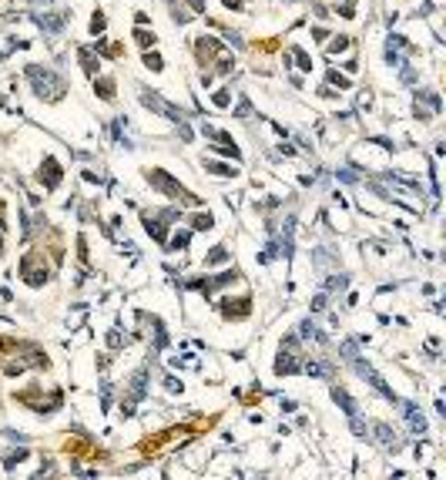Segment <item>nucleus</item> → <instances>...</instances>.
<instances>
[{"mask_svg": "<svg viewBox=\"0 0 446 480\" xmlns=\"http://www.w3.org/2000/svg\"><path fill=\"white\" fill-rule=\"evenodd\" d=\"M27 77H34V91H37V98H44V101H57V98L64 94V81L54 74V71H47V67H27Z\"/></svg>", "mask_w": 446, "mask_h": 480, "instance_id": "f257e3e1", "label": "nucleus"}, {"mask_svg": "<svg viewBox=\"0 0 446 480\" xmlns=\"http://www.w3.org/2000/svg\"><path fill=\"white\" fill-rule=\"evenodd\" d=\"M148 181H151V185H161V191H165V195L181 198V202H188V205H195V195H188V191L181 188V181H175L168 171H158V168L148 171Z\"/></svg>", "mask_w": 446, "mask_h": 480, "instance_id": "f03ea898", "label": "nucleus"}, {"mask_svg": "<svg viewBox=\"0 0 446 480\" xmlns=\"http://www.w3.org/2000/svg\"><path fill=\"white\" fill-rule=\"evenodd\" d=\"M20 275H24V282H30V285H44V279H47V262H44V255L30 252L27 259L20 262Z\"/></svg>", "mask_w": 446, "mask_h": 480, "instance_id": "7ed1b4c3", "label": "nucleus"}, {"mask_svg": "<svg viewBox=\"0 0 446 480\" xmlns=\"http://www.w3.org/2000/svg\"><path fill=\"white\" fill-rule=\"evenodd\" d=\"M195 51H198V61H215V57L222 54V44H218V40H212V37H198Z\"/></svg>", "mask_w": 446, "mask_h": 480, "instance_id": "20e7f679", "label": "nucleus"}, {"mask_svg": "<svg viewBox=\"0 0 446 480\" xmlns=\"http://www.w3.org/2000/svg\"><path fill=\"white\" fill-rule=\"evenodd\" d=\"M403 413H406L409 426H413V433H426V420H423V413H419L413 403H403Z\"/></svg>", "mask_w": 446, "mask_h": 480, "instance_id": "39448f33", "label": "nucleus"}, {"mask_svg": "<svg viewBox=\"0 0 446 480\" xmlns=\"http://www.w3.org/2000/svg\"><path fill=\"white\" fill-rule=\"evenodd\" d=\"M376 440H379L382 447H386V450H400V437H396V433H392L386 423H379V426H376Z\"/></svg>", "mask_w": 446, "mask_h": 480, "instance_id": "423d86ee", "label": "nucleus"}, {"mask_svg": "<svg viewBox=\"0 0 446 480\" xmlns=\"http://www.w3.org/2000/svg\"><path fill=\"white\" fill-rule=\"evenodd\" d=\"M332 400H335L339 406H342V410H345L349 416H359V406H356V400H353L349 393H345V390H339V386H335V390H332Z\"/></svg>", "mask_w": 446, "mask_h": 480, "instance_id": "0eeeda50", "label": "nucleus"}, {"mask_svg": "<svg viewBox=\"0 0 446 480\" xmlns=\"http://www.w3.org/2000/svg\"><path fill=\"white\" fill-rule=\"evenodd\" d=\"M40 181H44L47 188H54L57 181H61V168L54 165V158H47V161H44V168H40Z\"/></svg>", "mask_w": 446, "mask_h": 480, "instance_id": "6e6552de", "label": "nucleus"}, {"mask_svg": "<svg viewBox=\"0 0 446 480\" xmlns=\"http://www.w3.org/2000/svg\"><path fill=\"white\" fill-rule=\"evenodd\" d=\"M292 369H295V359H292V353H282L279 359H275V373H292Z\"/></svg>", "mask_w": 446, "mask_h": 480, "instance_id": "1a4fd4ad", "label": "nucleus"}, {"mask_svg": "<svg viewBox=\"0 0 446 480\" xmlns=\"http://www.w3.org/2000/svg\"><path fill=\"white\" fill-rule=\"evenodd\" d=\"M225 259H228V249H225V245H218V249H212V252H208L205 265H218V262H225Z\"/></svg>", "mask_w": 446, "mask_h": 480, "instance_id": "9d476101", "label": "nucleus"}, {"mask_svg": "<svg viewBox=\"0 0 446 480\" xmlns=\"http://www.w3.org/2000/svg\"><path fill=\"white\" fill-rule=\"evenodd\" d=\"M168 245H171V249H185V245H188V232H175Z\"/></svg>", "mask_w": 446, "mask_h": 480, "instance_id": "9b49d317", "label": "nucleus"}, {"mask_svg": "<svg viewBox=\"0 0 446 480\" xmlns=\"http://www.w3.org/2000/svg\"><path fill=\"white\" fill-rule=\"evenodd\" d=\"M205 168L218 171V175H235V168H228V165H215V161H205Z\"/></svg>", "mask_w": 446, "mask_h": 480, "instance_id": "f8f14e48", "label": "nucleus"}, {"mask_svg": "<svg viewBox=\"0 0 446 480\" xmlns=\"http://www.w3.org/2000/svg\"><path fill=\"white\" fill-rule=\"evenodd\" d=\"M329 84H332V87H349V81H345L339 71H329Z\"/></svg>", "mask_w": 446, "mask_h": 480, "instance_id": "ddd939ff", "label": "nucleus"}, {"mask_svg": "<svg viewBox=\"0 0 446 480\" xmlns=\"http://www.w3.org/2000/svg\"><path fill=\"white\" fill-rule=\"evenodd\" d=\"M97 94H101V98H111V94H114V84L108 81V77H101V84H97Z\"/></svg>", "mask_w": 446, "mask_h": 480, "instance_id": "4468645a", "label": "nucleus"}, {"mask_svg": "<svg viewBox=\"0 0 446 480\" xmlns=\"http://www.w3.org/2000/svg\"><path fill=\"white\" fill-rule=\"evenodd\" d=\"M345 47H349V37H335L332 47H329V54H339V51H345Z\"/></svg>", "mask_w": 446, "mask_h": 480, "instance_id": "2eb2a0df", "label": "nucleus"}, {"mask_svg": "<svg viewBox=\"0 0 446 480\" xmlns=\"http://www.w3.org/2000/svg\"><path fill=\"white\" fill-rule=\"evenodd\" d=\"M292 54H295V61H299V67H302V71H312V61H309L302 51H292Z\"/></svg>", "mask_w": 446, "mask_h": 480, "instance_id": "dca6fc26", "label": "nucleus"}, {"mask_svg": "<svg viewBox=\"0 0 446 480\" xmlns=\"http://www.w3.org/2000/svg\"><path fill=\"white\" fill-rule=\"evenodd\" d=\"M24 457H27V450H14V453H10V457H7V467H14V463H20V460H24Z\"/></svg>", "mask_w": 446, "mask_h": 480, "instance_id": "f3484780", "label": "nucleus"}, {"mask_svg": "<svg viewBox=\"0 0 446 480\" xmlns=\"http://www.w3.org/2000/svg\"><path fill=\"white\" fill-rule=\"evenodd\" d=\"M144 64L155 67V71H161V57H158V54H144Z\"/></svg>", "mask_w": 446, "mask_h": 480, "instance_id": "a211bd4d", "label": "nucleus"}, {"mask_svg": "<svg viewBox=\"0 0 446 480\" xmlns=\"http://www.w3.org/2000/svg\"><path fill=\"white\" fill-rule=\"evenodd\" d=\"M91 30H94V34H101V30H104V17H101V14H94V20H91Z\"/></svg>", "mask_w": 446, "mask_h": 480, "instance_id": "6ab92c4d", "label": "nucleus"}, {"mask_svg": "<svg viewBox=\"0 0 446 480\" xmlns=\"http://www.w3.org/2000/svg\"><path fill=\"white\" fill-rule=\"evenodd\" d=\"M228 101H232V94H228V91H218V94H215V104H222V108H225Z\"/></svg>", "mask_w": 446, "mask_h": 480, "instance_id": "aec40b11", "label": "nucleus"}, {"mask_svg": "<svg viewBox=\"0 0 446 480\" xmlns=\"http://www.w3.org/2000/svg\"><path fill=\"white\" fill-rule=\"evenodd\" d=\"M195 225H198V228H212V218H208V215H198Z\"/></svg>", "mask_w": 446, "mask_h": 480, "instance_id": "412c9836", "label": "nucleus"}, {"mask_svg": "<svg viewBox=\"0 0 446 480\" xmlns=\"http://www.w3.org/2000/svg\"><path fill=\"white\" fill-rule=\"evenodd\" d=\"M249 111H252V104H249V101H245V98H242V101H238V114H242V118H245V114H249Z\"/></svg>", "mask_w": 446, "mask_h": 480, "instance_id": "4be33fe9", "label": "nucleus"}, {"mask_svg": "<svg viewBox=\"0 0 446 480\" xmlns=\"http://www.w3.org/2000/svg\"><path fill=\"white\" fill-rule=\"evenodd\" d=\"M0 252H4V245H0Z\"/></svg>", "mask_w": 446, "mask_h": 480, "instance_id": "5701e85b", "label": "nucleus"}]
</instances>
